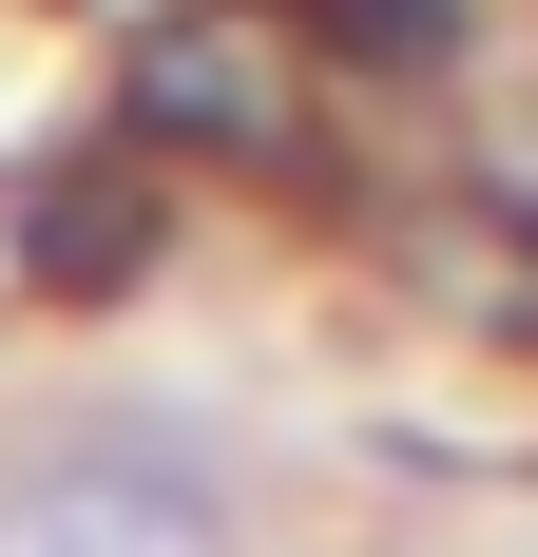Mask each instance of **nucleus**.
<instances>
[{
    "label": "nucleus",
    "mask_w": 538,
    "mask_h": 557,
    "mask_svg": "<svg viewBox=\"0 0 538 557\" xmlns=\"http://www.w3.org/2000/svg\"><path fill=\"white\" fill-rule=\"evenodd\" d=\"M115 97H135V135L155 154H250L289 173L327 135V39L289 20V0H173V20H135V58H115Z\"/></svg>",
    "instance_id": "obj_1"
},
{
    "label": "nucleus",
    "mask_w": 538,
    "mask_h": 557,
    "mask_svg": "<svg viewBox=\"0 0 538 557\" xmlns=\"http://www.w3.org/2000/svg\"><path fill=\"white\" fill-rule=\"evenodd\" d=\"M327 39V77H442L462 58V0H289Z\"/></svg>",
    "instance_id": "obj_2"
}]
</instances>
